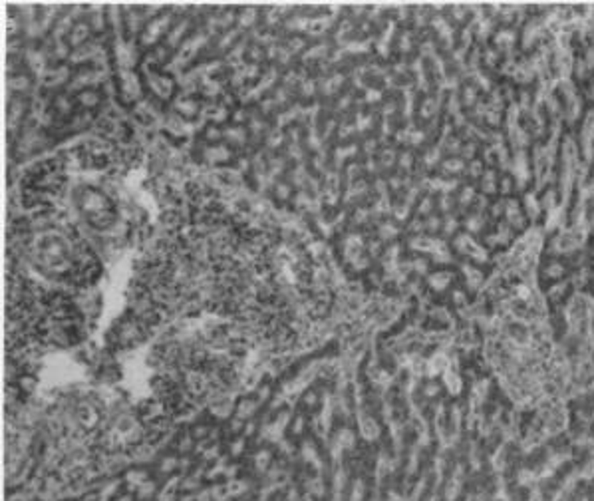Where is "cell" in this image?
Listing matches in <instances>:
<instances>
[{"mask_svg":"<svg viewBox=\"0 0 594 501\" xmlns=\"http://www.w3.org/2000/svg\"><path fill=\"white\" fill-rule=\"evenodd\" d=\"M291 434H294L296 438H302L306 434V414L304 412H301L298 416L294 418V422L291 424Z\"/></svg>","mask_w":594,"mask_h":501,"instance_id":"e0dca14e","label":"cell"},{"mask_svg":"<svg viewBox=\"0 0 594 501\" xmlns=\"http://www.w3.org/2000/svg\"><path fill=\"white\" fill-rule=\"evenodd\" d=\"M199 140H201V143H205V145H219V143H225V125L207 122L205 123V128H203L201 133H199Z\"/></svg>","mask_w":594,"mask_h":501,"instance_id":"5bb4252c","label":"cell"},{"mask_svg":"<svg viewBox=\"0 0 594 501\" xmlns=\"http://www.w3.org/2000/svg\"><path fill=\"white\" fill-rule=\"evenodd\" d=\"M9 88L10 92H12V95H26V98H28V92L34 88V76H32V72L26 68V70H20V72L9 74Z\"/></svg>","mask_w":594,"mask_h":501,"instance_id":"7c38bea8","label":"cell"},{"mask_svg":"<svg viewBox=\"0 0 594 501\" xmlns=\"http://www.w3.org/2000/svg\"><path fill=\"white\" fill-rule=\"evenodd\" d=\"M175 19H177V16H175L171 10H163L160 14H155L153 19L147 20L145 29H143L140 38H137V44H140V48H142L143 52H147L151 48L160 46V44L165 42Z\"/></svg>","mask_w":594,"mask_h":501,"instance_id":"277c9868","label":"cell"},{"mask_svg":"<svg viewBox=\"0 0 594 501\" xmlns=\"http://www.w3.org/2000/svg\"><path fill=\"white\" fill-rule=\"evenodd\" d=\"M171 108H173V114L181 118L183 122H193L199 115H203L205 102L195 92H183L171 102Z\"/></svg>","mask_w":594,"mask_h":501,"instance_id":"8992f818","label":"cell"},{"mask_svg":"<svg viewBox=\"0 0 594 501\" xmlns=\"http://www.w3.org/2000/svg\"><path fill=\"white\" fill-rule=\"evenodd\" d=\"M75 207L85 221V225L98 233H104L115 225L118 207L110 193L98 190L94 185H82L75 191Z\"/></svg>","mask_w":594,"mask_h":501,"instance_id":"6da1fadb","label":"cell"},{"mask_svg":"<svg viewBox=\"0 0 594 501\" xmlns=\"http://www.w3.org/2000/svg\"><path fill=\"white\" fill-rule=\"evenodd\" d=\"M193 32H195L193 19H191V16H185V14H183V16H177L163 44H165L167 48H171L173 52H177V50H179V48L187 42L189 36H191Z\"/></svg>","mask_w":594,"mask_h":501,"instance_id":"ba28073f","label":"cell"},{"mask_svg":"<svg viewBox=\"0 0 594 501\" xmlns=\"http://www.w3.org/2000/svg\"><path fill=\"white\" fill-rule=\"evenodd\" d=\"M78 420H80V424L84 425V428L92 430L100 422V412H98V408L94 404H82L80 410H78Z\"/></svg>","mask_w":594,"mask_h":501,"instance_id":"9a60e30c","label":"cell"},{"mask_svg":"<svg viewBox=\"0 0 594 501\" xmlns=\"http://www.w3.org/2000/svg\"><path fill=\"white\" fill-rule=\"evenodd\" d=\"M261 406H263V404L256 400V396L241 398V400L236 402L233 416L239 418V420H243V422H251V420L256 416V412L261 410Z\"/></svg>","mask_w":594,"mask_h":501,"instance_id":"4fadbf2b","label":"cell"},{"mask_svg":"<svg viewBox=\"0 0 594 501\" xmlns=\"http://www.w3.org/2000/svg\"><path fill=\"white\" fill-rule=\"evenodd\" d=\"M147 334H150V326L143 324L140 319H135L133 314H127L110 331L108 341L113 348H132L145 341Z\"/></svg>","mask_w":594,"mask_h":501,"instance_id":"3957f363","label":"cell"},{"mask_svg":"<svg viewBox=\"0 0 594 501\" xmlns=\"http://www.w3.org/2000/svg\"><path fill=\"white\" fill-rule=\"evenodd\" d=\"M296 187L293 185V181L288 180H276L273 183V187H271V199H273L274 203L278 205V207H288V205H293V199L294 195H296Z\"/></svg>","mask_w":594,"mask_h":501,"instance_id":"8fae6325","label":"cell"},{"mask_svg":"<svg viewBox=\"0 0 594 501\" xmlns=\"http://www.w3.org/2000/svg\"><path fill=\"white\" fill-rule=\"evenodd\" d=\"M253 142L251 133L246 130V125H235V123H226L225 125V143L231 145L235 152H243L249 143Z\"/></svg>","mask_w":594,"mask_h":501,"instance_id":"30bf717a","label":"cell"},{"mask_svg":"<svg viewBox=\"0 0 594 501\" xmlns=\"http://www.w3.org/2000/svg\"><path fill=\"white\" fill-rule=\"evenodd\" d=\"M94 30H92V26H90V22H88V19H80L75 20L74 29L70 30V34H68L66 42L70 44V48H72V52L74 50H78V48L85 46V44H90L92 40H94Z\"/></svg>","mask_w":594,"mask_h":501,"instance_id":"9c48e42d","label":"cell"},{"mask_svg":"<svg viewBox=\"0 0 594 501\" xmlns=\"http://www.w3.org/2000/svg\"><path fill=\"white\" fill-rule=\"evenodd\" d=\"M75 104L80 112H90V114H100L105 105V88H85L75 92Z\"/></svg>","mask_w":594,"mask_h":501,"instance_id":"52a82bcc","label":"cell"},{"mask_svg":"<svg viewBox=\"0 0 594 501\" xmlns=\"http://www.w3.org/2000/svg\"><path fill=\"white\" fill-rule=\"evenodd\" d=\"M301 406H302V412H312V410H316V408L321 406V392L316 390V388H311L308 392H304V396H302L301 400Z\"/></svg>","mask_w":594,"mask_h":501,"instance_id":"2e32d148","label":"cell"},{"mask_svg":"<svg viewBox=\"0 0 594 501\" xmlns=\"http://www.w3.org/2000/svg\"><path fill=\"white\" fill-rule=\"evenodd\" d=\"M142 76V86L145 98L155 102V104H167L173 102L179 95V82L171 74L170 70H147L140 68L137 70Z\"/></svg>","mask_w":594,"mask_h":501,"instance_id":"7a4b0ae2","label":"cell"},{"mask_svg":"<svg viewBox=\"0 0 594 501\" xmlns=\"http://www.w3.org/2000/svg\"><path fill=\"white\" fill-rule=\"evenodd\" d=\"M239 157H241V153L235 152L226 143H219V145H205V143H201V150H199V163L207 165V167L229 170V167H235Z\"/></svg>","mask_w":594,"mask_h":501,"instance_id":"5b68a950","label":"cell"}]
</instances>
